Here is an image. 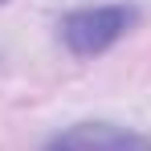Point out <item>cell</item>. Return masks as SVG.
Returning <instances> with one entry per match:
<instances>
[{
  "mask_svg": "<svg viewBox=\"0 0 151 151\" xmlns=\"http://www.w3.org/2000/svg\"><path fill=\"white\" fill-rule=\"evenodd\" d=\"M131 25H135L131 4H94V8H78L61 21V41L78 57H94V53H106Z\"/></svg>",
  "mask_w": 151,
  "mask_h": 151,
  "instance_id": "6da1fadb",
  "label": "cell"
},
{
  "mask_svg": "<svg viewBox=\"0 0 151 151\" xmlns=\"http://www.w3.org/2000/svg\"><path fill=\"white\" fill-rule=\"evenodd\" d=\"M41 151H151V139L119 123H78L53 135Z\"/></svg>",
  "mask_w": 151,
  "mask_h": 151,
  "instance_id": "7a4b0ae2",
  "label": "cell"
}]
</instances>
